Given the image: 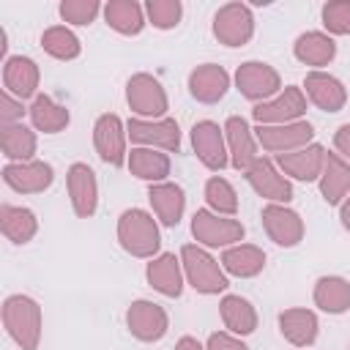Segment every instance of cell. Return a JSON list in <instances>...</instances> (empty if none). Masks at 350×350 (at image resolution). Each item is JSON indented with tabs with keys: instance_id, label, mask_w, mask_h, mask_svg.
Masks as SVG:
<instances>
[{
	"instance_id": "1",
	"label": "cell",
	"mask_w": 350,
	"mask_h": 350,
	"mask_svg": "<svg viewBox=\"0 0 350 350\" xmlns=\"http://www.w3.org/2000/svg\"><path fill=\"white\" fill-rule=\"evenodd\" d=\"M3 328L19 350H38L44 314L36 298L25 293H14L3 301Z\"/></svg>"
},
{
	"instance_id": "2",
	"label": "cell",
	"mask_w": 350,
	"mask_h": 350,
	"mask_svg": "<svg viewBox=\"0 0 350 350\" xmlns=\"http://www.w3.org/2000/svg\"><path fill=\"white\" fill-rule=\"evenodd\" d=\"M118 243L126 254L150 260L161 249V232H159V219L148 213L145 208H126L118 216Z\"/></svg>"
},
{
	"instance_id": "3",
	"label": "cell",
	"mask_w": 350,
	"mask_h": 350,
	"mask_svg": "<svg viewBox=\"0 0 350 350\" xmlns=\"http://www.w3.org/2000/svg\"><path fill=\"white\" fill-rule=\"evenodd\" d=\"M180 265L186 273V284L194 287L200 295H219L230 287V279L221 268V262L200 243H183L180 246Z\"/></svg>"
},
{
	"instance_id": "4",
	"label": "cell",
	"mask_w": 350,
	"mask_h": 350,
	"mask_svg": "<svg viewBox=\"0 0 350 350\" xmlns=\"http://www.w3.org/2000/svg\"><path fill=\"white\" fill-rule=\"evenodd\" d=\"M191 235L205 249H230L243 241L246 227L235 216H219L211 208H197L191 216Z\"/></svg>"
},
{
	"instance_id": "5",
	"label": "cell",
	"mask_w": 350,
	"mask_h": 350,
	"mask_svg": "<svg viewBox=\"0 0 350 350\" xmlns=\"http://www.w3.org/2000/svg\"><path fill=\"white\" fill-rule=\"evenodd\" d=\"M126 104L134 112V118H142V120L167 118V109H170V98H167L164 85L148 71H137V74L129 77Z\"/></svg>"
},
{
	"instance_id": "6",
	"label": "cell",
	"mask_w": 350,
	"mask_h": 350,
	"mask_svg": "<svg viewBox=\"0 0 350 350\" xmlns=\"http://www.w3.org/2000/svg\"><path fill=\"white\" fill-rule=\"evenodd\" d=\"M238 93L252 101V104H262V101H271L273 96L282 93V77L279 71L271 66V63H262V60H246L235 68V77H232Z\"/></svg>"
},
{
	"instance_id": "7",
	"label": "cell",
	"mask_w": 350,
	"mask_h": 350,
	"mask_svg": "<svg viewBox=\"0 0 350 350\" xmlns=\"http://www.w3.org/2000/svg\"><path fill=\"white\" fill-rule=\"evenodd\" d=\"M306 93L298 85H284L279 96H273L271 101L254 104L252 107V120L257 126H282V123H295L304 120L306 115Z\"/></svg>"
},
{
	"instance_id": "8",
	"label": "cell",
	"mask_w": 350,
	"mask_h": 350,
	"mask_svg": "<svg viewBox=\"0 0 350 350\" xmlns=\"http://www.w3.org/2000/svg\"><path fill=\"white\" fill-rule=\"evenodd\" d=\"M211 30H213V38L224 46H243L252 41L254 36V14L246 3H224L216 14H213V22H211Z\"/></svg>"
},
{
	"instance_id": "9",
	"label": "cell",
	"mask_w": 350,
	"mask_h": 350,
	"mask_svg": "<svg viewBox=\"0 0 350 350\" xmlns=\"http://www.w3.org/2000/svg\"><path fill=\"white\" fill-rule=\"evenodd\" d=\"M126 131L134 148H156L164 153L180 150V126L175 118H159V120L129 118Z\"/></svg>"
},
{
	"instance_id": "10",
	"label": "cell",
	"mask_w": 350,
	"mask_h": 350,
	"mask_svg": "<svg viewBox=\"0 0 350 350\" xmlns=\"http://www.w3.org/2000/svg\"><path fill=\"white\" fill-rule=\"evenodd\" d=\"M126 139H129V131H126V123L120 120V115L104 112V115L96 118V123H93V148H96V153L104 164L123 167L129 161Z\"/></svg>"
},
{
	"instance_id": "11",
	"label": "cell",
	"mask_w": 350,
	"mask_h": 350,
	"mask_svg": "<svg viewBox=\"0 0 350 350\" xmlns=\"http://www.w3.org/2000/svg\"><path fill=\"white\" fill-rule=\"evenodd\" d=\"M191 137V150L200 159V164L211 172H221L230 164L227 153V139H224V126L216 120H197L189 131Z\"/></svg>"
},
{
	"instance_id": "12",
	"label": "cell",
	"mask_w": 350,
	"mask_h": 350,
	"mask_svg": "<svg viewBox=\"0 0 350 350\" xmlns=\"http://www.w3.org/2000/svg\"><path fill=\"white\" fill-rule=\"evenodd\" d=\"M246 183L252 186V191L257 197H262L265 202H279V205H287L295 194H293V183L290 178L276 167L273 159H265L260 156L246 172H243Z\"/></svg>"
},
{
	"instance_id": "13",
	"label": "cell",
	"mask_w": 350,
	"mask_h": 350,
	"mask_svg": "<svg viewBox=\"0 0 350 350\" xmlns=\"http://www.w3.org/2000/svg\"><path fill=\"white\" fill-rule=\"evenodd\" d=\"M260 219H262V230L265 235L282 246V249H293L304 241V219L298 211H293L290 205H279V202H265L262 211H260Z\"/></svg>"
},
{
	"instance_id": "14",
	"label": "cell",
	"mask_w": 350,
	"mask_h": 350,
	"mask_svg": "<svg viewBox=\"0 0 350 350\" xmlns=\"http://www.w3.org/2000/svg\"><path fill=\"white\" fill-rule=\"evenodd\" d=\"M126 328L139 342H159L170 331V317H167L164 306H159L156 301L137 298L126 309Z\"/></svg>"
},
{
	"instance_id": "15",
	"label": "cell",
	"mask_w": 350,
	"mask_h": 350,
	"mask_svg": "<svg viewBox=\"0 0 350 350\" xmlns=\"http://www.w3.org/2000/svg\"><path fill=\"white\" fill-rule=\"evenodd\" d=\"M55 167L49 161H5L3 164V183L16 194H41L52 186Z\"/></svg>"
},
{
	"instance_id": "16",
	"label": "cell",
	"mask_w": 350,
	"mask_h": 350,
	"mask_svg": "<svg viewBox=\"0 0 350 350\" xmlns=\"http://www.w3.org/2000/svg\"><path fill=\"white\" fill-rule=\"evenodd\" d=\"M257 145L268 153H290L309 142H314V126L309 120L282 123V126H254Z\"/></svg>"
},
{
	"instance_id": "17",
	"label": "cell",
	"mask_w": 350,
	"mask_h": 350,
	"mask_svg": "<svg viewBox=\"0 0 350 350\" xmlns=\"http://www.w3.org/2000/svg\"><path fill=\"white\" fill-rule=\"evenodd\" d=\"M66 191H68L71 211L79 219H90L98 211V180L90 164L74 161L66 170Z\"/></svg>"
},
{
	"instance_id": "18",
	"label": "cell",
	"mask_w": 350,
	"mask_h": 350,
	"mask_svg": "<svg viewBox=\"0 0 350 350\" xmlns=\"http://www.w3.org/2000/svg\"><path fill=\"white\" fill-rule=\"evenodd\" d=\"M224 139H227V153H230V167L238 172H246L260 156H257V137L254 129L249 126L246 118L230 115L224 120Z\"/></svg>"
},
{
	"instance_id": "19",
	"label": "cell",
	"mask_w": 350,
	"mask_h": 350,
	"mask_svg": "<svg viewBox=\"0 0 350 350\" xmlns=\"http://www.w3.org/2000/svg\"><path fill=\"white\" fill-rule=\"evenodd\" d=\"M325 148L320 142H309L298 150H290V153H279L273 161L276 167L290 178V180H304V183H312V180H320L323 175V167H325Z\"/></svg>"
},
{
	"instance_id": "20",
	"label": "cell",
	"mask_w": 350,
	"mask_h": 350,
	"mask_svg": "<svg viewBox=\"0 0 350 350\" xmlns=\"http://www.w3.org/2000/svg\"><path fill=\"white\" fill-rule=\"evenodd\" d=\"M41 85V68L27 55H11L3 63V90L11 93L19 101L36 98Z\"/></svg>"
},
{
	"instance_id": "21",
	"label": "cell",
	"mask_w": 350,
	"mask_h": 350,
	"mask_svg": "<svg viewBox=\"0 0 350 350\" xmlns=\"http://www.w3.org/2000/svg\"><path fill=\"white\" fill-rule=\"evenodd\" d=\"M145 279L148 284L164 295V298H178L183 293V284H186V273H183V265H180V257H175L172 252H159L156 257L148 260L145 265Z\"/></svg>"
},
{
	"instance_id": "22",
	"label": "cell",
	"mask_w": 350,
	"mask_h": 350,
	"mask_svg": "<svg viewBox=\"0 0 350 350\" xmlns=\"http://www.w3.org/2000/svg\"><path fill=\"white\" fill-rule=\"evenodd\" d=\"M232 77L227 74L224 66L219 63H200L189 71V93L194 101L200 104H216L224 98V93L230 90Z\"/></svg>"
},
{
	"instance_id": "23",
	"label": "cell",
	"mask_w": 350,
	"mask_h": 350,
	"mask_svg": "<svg viewBox=\"0 0 350 350\" xmlns=\"http://www.w3.org/2000/svg\"><path fill=\"white\" fill-rule=\"evenodd\" d=\"M304 93L320 112H339L347 104V88L328 71H309L304 77Z\"/></svg>"
},
{
	"instance_id": "24",
	"label": "cell",
	"mask_w": 350,
	"mask_h": 350,
	"mask_svg": "<svg viewBox=\"0 0 350 350\" xmlns=\"http://www.w3.org/2000/svg\"><path fill=\"white\" fill-rule=\"evenodd\" d=\"M148 202H150L153 216L159 219V224L178 227L180 219H183V211H186V191L172 180L150 183L148 186Z\"/></svg>"
},
{
	"instance_id": "25",
	"label": "cell",
	"mask_w": 350,
	"mask_h": 350,
	"mask_svg": "<svg viewBox=\"0 0 350 350\" xmlns=\"http://www.w3.org/2000/svg\"><path fill=\"white\" fill-rule=\"evenodd\" d=\"M279 334L293 345V347H312L317 334H320V320L312 309H304V306H290V309H282L279 317Z\"/></svg>"
},
{
	"instance_id": "26",
	"label": "cell",
	"mask_w": 350,
	"mask_h": 350,
	"mask_svg": "<svg viewBox=\"0 0 350 350\" xmlns=\"http://www.w3.org/2000/svg\"><path fill=\"white\" fill-rule=\"evenodd\" d=\"M293 55L298 63L312 66V71H323V66L336 57V41L323 30H306L295 38Z\"/></svg>"
},
{
	"instance_id": "27",
	"label": "cell",
	"mask_w": 350,
	"mask_h": 350,
	"mask_svg": "<svg viewBox=\"0 0 350 350\" xmlns=\"http://www.w3.org/2000/svg\"><path fill=\"white\" fill-rule=\"evenodd\" d=\"M219 314H221V323L230 334L235 336H249L257 331V309L252 306L249 298L243 295H235V293H224L221 301H219Z\"/></svg>"
},
{
	"instance_id": "28",
	"label": "cell",
	"mask_w": 350,
	"mask_h": 350,
	"mask_svg": "<svg viewBox=\"0 0 350 350\" xmlns=\"http://www.w3.org/2000/svg\"><path fill=\"white\" fill-rule=\"evenodd\" d=\"M126 167H129V172L134 178H139V180H145L150 186V183L167 180V175L172 170V161H170V153H164V150H156V148H131Z\"/></svg>"
},
{
	"instance_id": "29",
	"label": "cell",
	"mask_w": 350,
	"mask_h": 350,
	"mask_svg": "<svg viewBox=\"0 0 350 350\" xmlns=\"http://www.w3.org/2000/svg\"><path fill=\"white\" fill-rule=\"evenodd\" d=\"M221 268L227 276H238V279H252L257 273H262L265 268V252L254 243H235L230 249H221L219 257Z\"/></svg>"
},
{
	"instance_id": "30",
	"label": "cell",
	"mask_w": 350,
	"mask_h": 350,
	"mask_svg": "<svg viewBox=\"0 0 350 350\" xmlns=\"http://www.w3.org/2000/svg\"><path fill=\"white\" fill-rule=\"evenodd\" d=\"M27 115H30V123L36 131H44V134H60L68 129L71 123V112L68 107L57 104L49 93H38L30 107H27Z\"/></svg>"
},
{
	"instance_id": "31",
	"label": "cell",
	"mask_w": 350,
	"mask_h": 350,
	"mask_svg": "<svg viewBox=\"0 0 350 350\" xmlns=\"http://www.w3.org/2000/svg\"><path fill=\"white\" fill-rule=\"evenodd\" d=\"M317 186L328 205H342V200L350 194V161H345L339 153H325V167Z\"/></svg>"
},
{
	"instance_id": "32",
	"label": "cell",
	"mask_w": 350,
	"mask_h": 350,
	"mask_svg": "<svg viewBox=\"0 0 350 350\" xmlns=\"http://www.w3.org/2000/svg\"><path fill=\"white\" fill-rule=\"evenodd\" d=\"M101 14H104V22L120 36H139L142 27L148 25L145 5L137 0H109L104 3Z\"/></svg>"
},
{
	"instance_id": "33",
	"label": "cell",
	"mask_w": 350,
	"mask_h": 350,
	"mask_svg": "<svg viewBox=\"0 0 350 350\" xmlns=\"http://www.w3.org/2000/svg\"><path fill=\"white\" fill-rule=\"evenodd\" d=\"M0 232L16 243V246H25L36 238L38 232V219L30 208L25 205H11V202H3L0 205Z\"/></svg>"
},
{
	"instance_id": "34",
	"label": "cell",
	"mask_w": 350,
	"mask_h": 350,
	"mask_svg": "<svg viewBox=\"0 0 350 350\" xmlns=\"http://www.w3.org/2000/svg\"><path fill=\"white\" fill-rule=\"evenodd\" d=\"M312 301L325 314H345L350 309V282L345 276H336V273L320 276L314 282Z\"/></svg>"
},
{
	"instance_id": "35",
	"label": "cell",
	"mask_w": 350,
	"mask_h": 350,
	"mask_svg": "<svg viewBox=\"0 0 350 350\" xmlns=\"http://www.w3.org/2000/svg\"><path fill=\"white\" fill-rule=\"evenodd\" d=\"M0 150L8 161H33L38 150L36 129L25 123H8L0 126Z\"/></svg>"
},
{
	"instance_id": "36",
	"label": "cell",
	"mask_w": 350,
	"mask_h": 350,
	"mask_svg": "<svg viewBox=\"0 0 350 350\" xmlns=\"http://www.w3.org/2000/svg\"><path fill=\"white\" fill-rule=\"evenodd\" d=\"M41 49L55 60H77L82 44L68 25H52L41 33Z\"/></svg>"
},
{
	"instance_id": "37",
	"label": "cell",
	"mask_w": 350,
	"mask_h": 350,
	"mask_svg": "<svg viewBox=\"0 0 350 350\" xmlns=\"http://www.w3.org/2000/svg\"><path fill=\"white\" fill-rule=\"evenodd\" d=\"M202 194H205V208H211L213 213H219V216H235L238 213V191L227 178L211 175L205 180Z\"/></svg>"
},
{
	"instance_id": "38",
	"label": "cell",
	"mask_w": 350,
	"mask_h": 350,
	"mask_svg": "<svg viewBox=\"0 0 350 350\" xmlns=\"http://www.w3.org/2000/svg\"><path fill=\"white\" fill-rule=\"evenodd\" d=\"M145 16L156 30H172V27H178V22L183 16V3L180 0H148Z\"/></svg>"
},
{
	"instance_id": "39",
	"label": "cell",
	"mask_w": 350,
	"mask_h": 350,
	"mask_svg": "<svg viewBox=\"0 0 350 350\" xmlns=\"http://www.w3.org/2000/svg\"><path fill=\"white\" fill-rule=\"evenodd\" d=\"M60 11V19L66 25H77V27H85L90 22H96V16L104 11V5L98 0H63L57 5Z\"/></svg>"
},
{
	"instance_id": "40",
	"label": "cell",
	"mask_w": 350,
	"mask_h": 350,
	"mask_svg": "<svg viewBox=\"0 0 350 350\" xmlns=\"http://www.w3.org/2000/svg\"><path fill=\"white\" fill-rule=\"evenodd\" d=\"M325 33L334 36H350V0H328L320 11Z\"/></svg>"
},
{
	"instance_id": "41",
	"label": "cell",
	"mask_w": 350,
	"mask_h": 350,
	"mask_svg": "<svg viewBox=\"0 0 350 350\" xmlns=\"http://www.w3.org/2000/svg\"><path fill=\"white\" fill-rule=\"evenodd\" d=\"M25 101L14 98L11 93H0V126H8V123H22V115H25Z\"/></svg>"
},
{
	"instance_id": "42",
	"label": "cell",
	"mask_w": 350,
	"mask_h": 350,
	"mask_svg": "<svg viewBox=\"0 0 350 350\" xmlns=\"http://www.w3.org/2000/svg\"><path fill=\"white\" fill-rule=\"evenodd\" d=\"M205 350H249L246 342L230 331H213L205 342Z\"/></svg>"
},
{
	"instance_id": "43",
	"label": "cell",
	"mask_w": 350,
	"mask_h": 350,
	"mask_svg": "<svg viewBox=\"0 0 350 350\" xmlns=\"http://www.w3.org/2000/svg\"><path fill=\"white\" fill-rule=\"evenodd\" d=\"M334 148L345 161H350V123H342L334 131Z\"/></svg>"
},
{
	"instance_id": "44",
	"label": "cell",
	"mask_w": 350,
	"mask_h": 350,
	"mask_svg": "<svg viewBox=\"0 0 350 350\" xmlns=\"http://www.w3.org/2000/svg\"><path fill=\"white\" fill-rule=\"evenodd\" d=\"M175 350H205V345L200 339H194V336H180L175 342Z\"/></svg>"
},
{
	"instance_id": "45",
	"label": "cell",
	"mask_w": 350,
	"mask_h": 350,
	"mask_svg": "<svg viewBox=\"0 0 350 350\" xmlns=\"http://www.w3.org/2000/svg\"><path fill=\"white\" fill-rule=\"evenodd\" d=\"M339 221H342V227L350 232V194L342 200V205H339Z\"/></svg>"
}]
</instances>
